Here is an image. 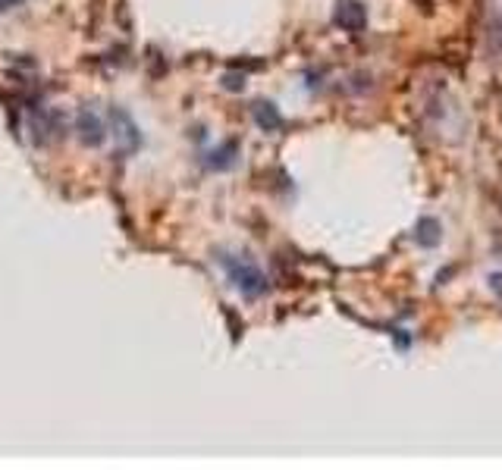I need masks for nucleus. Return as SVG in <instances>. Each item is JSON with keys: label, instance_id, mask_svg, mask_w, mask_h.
Returning a JSON list of instances; mask_svg holds the SVG:
<instances>
[{"label": "nucleus", "instance_id": "f257e3e1", "mask_svg": "<svg viewBox=\"0 0 502 470\" xmlns=\"http://www.w3.org/2000/svg\"><path fill=\"white\" fill-rule=\"evenodd\" d=\"M223 267H226V273H230L232 286H236L242 295H249V298H258V295L267 292V276L251 264V260L223 257Z\"/></svg>", "mask_w": 502, "mask_h": 470}, {"label": "nucleus", "instance_id": "f03ea898", "mask_svg": "<svg viewBox=\"0 0 502 470\" xmlns=\"http://www.w3.org/2000/svg\"><path fill=\"white\" fill-rule=\"evenodd\" d=\"M336 22L349 32H361L367 22V13L358 0H339V10H336Z\"/></svg>", "mask_w": 502, "mask_h": 470}, {"label": "nucleus", "instance_id": "7ed1b4c3", "mask_svg": "<svg viewBox=\"0 0 502 470\" xmlns=\"http://www.w3.org/2000/svg\"><path fill=\"white\" fill-rule=\"evenodd\" d=\"M79 138L85 145H100L104 141V123L95 110H82L79 113Z\"/></svg>", "mask_w": 502, "mask_h": 470}, {"label": "nucleus", "instance_id": "20e7f679", "mask_svg": "<svg viewBox=\"0 0 502 470\" xmlns=\"http://www.w3.org/2000/svg\"><path fill=\"white\" fill-rule=\"evenodd\" d=\"M110 123L117 126V138L123 141L126 147H138V129L123 110H110Z\"/></svg>", "mask_w": 502, "mask_h": 470}, {"label": "nucleus", "instance_id": "39448f33", "mask_svg": "<svg viewBox=\"0 0 502 470\" xmlns=\"http://www.w3.org/2000/svg\"><path fill=\"white\" fill-rule=\"evenodd\" d=\"M414 239H418V245L433 248L440 241V223H437V220H430V217H424L418 223V229H414Z\"/></svg>", "mask_w": 502, "mask_h": 470}, {"label": "nucleus", "instance_id": "423d86ee", "mask_svg": "<svg viewBox=\"0 0 502 470\" xmlns=\"http://www.w3.org/2000/svg\"><path fill=\"white\" fill-rule=\"evenodd\" d=\"M254 116H258V123L264 129H279L283 126V116L273 110V104H254Z\"/></svg>", "mask_w": 502, "mask_h": 470}]
</instances>
